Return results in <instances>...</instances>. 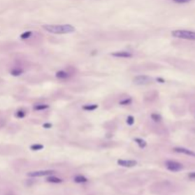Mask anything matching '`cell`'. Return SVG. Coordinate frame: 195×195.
Listing matches in <instances>:
<instances>
[{
    "label": "cell",
    "instance_id": "1",
    "mask_svg": "<svg viewBox=\"0 0 195 195\" xmlns=\"http://www.w3.org/2000/svg\"><path fill=\"white\" fill-rule=\"evenodd\" d=\"M43 29L45 31L55 34H71L75 31V28L71 25H44Z\"/></svg>",
    "mask_w": 195,
    "mask_h": 195
},
{
    "label": "cell",
    "instance_id": "2",
    "mask_svg": "<svg viewBox=\"0 0 195 195\" xmlns=\"http://www.w3.org/2000/svg\"><path fill=\"white\" fill-rule=\"evenodd\" d=\"M172 36L176 38L187 39V40H195V31H185V30H176L171 32Z\"/></svg>",
    "mask_w": 195,
    "mask_h": 195
},
{
    "label": "cell",
    "instance_id": "3",
    "mask_svg": "<svg viewBox=\"0 0 195 195\" xmlns=\"http://www.w3.org/2000/svg\"><path fill=\"white\" fill-rule=\"evenodd\" d=\"M166 168H167L168 171H173V172H177V171H180L183 169V165L178 163V162L176 161H172V160H168L166 162Z\"/></svg>",
    "mask_w": 195,
    "mask_h": 195
},
{
    "label": "cell",
    "instance_id": "4",
    "mask_svg": "<svg viewBox=\"0 0 195 195\" xmlns=\"http://www.w3.org/2000/svg\"><path fill=\"white\" fill-rule=\"evenodd\" d=\"M151 82V78L147 75H138L133 78V83L136 85H147Z\"/></svg>",
    "mask_w": 195,
    "mask_h": 195
},
{
    "label": "cell",
    "instance_id": "5",
    "mask_svg": "<svg viewBox=\"0 0 195 195\" xmlns=\"http://www.w3.org/2000/svg\"><path fill=\"white\" fill-rule=\"evenodd\" d=\"M53 173H55V171H38L29 172L28 176L29 177H43V176L52 175Z\"/></svg>",
    "mask_w": 195,
    "mask_h": 195
},
{
    "label": "cell",
    "instance_id": "6",
    "mask_svg": "<svg viewBox=\"0 0 195 195\" xmlns=\"http://www.w3.org/2000/svg\"><path fill=\"white\" fill-rule=\"evenodd\" d=\"M111 55L113 57H117V58H131L132 57V53L128 50H118V52H113Z\"/></svg>",
    "mask_w": 195,
    "mask_h": 195
},
{
    "label": "cell",
    "instance_id": "7",
    "mask_svg": "<svg viewBox=\"0 0 195 195\" xmlns=\"http://www.w3.org/2000/svg\"><path fill=\"white\" fill-rule=\"evenodd\" d=\"M117 164L124 168H132L137 165V162L135 160H118Z\"/></svg>",
    "mask_w": 195,
    "mask_h": 195
},
{
    "label": "cell",
    "instance_id": "8",
    "mask_svg": "<svg viewBox=\"0 0 195 195\" xmlns=\"http://www.w3.org/2000/svg\"><path fill=\"white\" fill-rule=\"evenodd\" d=\"M175 152H178V153H183V154H186V155H189V156H192V157H195V152L190 150H187V149H185V147H174Z\"/></svg>",
    "mask_w": 195,
    "mask_h": 195
},
{
    "label": "cell",
    "instance_id": "9",
    "mask_svg": "<svg viewBox=\"0 0 195 195\" xmlns=\"http://www.w3.org/2000/svg\"><path fill=\"white\" fill-rule=\"evenodd\" d=\"M55 76L59 79H67L70 77V73H68L67 71H59L56 73Z\"/></svg>",
    "mask_w": 195,
    "mask_h": 195
},
{
    "label": "cell",
    "instance_id": "10",
    "mask_svg": "<svg viewBox=\"0 0 195 195\" xmlns=\"http://www.w3.org/2000/svg\"><path fill=\"white\" fill-rule=\"evenodd\" d=\"M47 181L49 183H55V184H59L62 182V179L58 178V177L56 176H53V175H50L48 178H47Z\"/></svg>",
    "mask_w": 195,
    "mask_h": 195
},
{
    "label": "cell",
    "instance_id": "11",
    "mask_svg": "<svg viewBox=\"0 0 195 195\" xmlns=\"http://www.w3.org/2000/svg\"><path fill=\"white\" fill-rule=\"evenodd\" d=\"M49 109V105L47 104H35L34 106V110H44Z\"/></svg>",
    "mask_w": 195,
    "mask_h": 195
},
{
    "label": "cell",
    "instance_id": "12",
    "mask_svg": "<svg viewBox=\"0 0 195 195\" xmlns=\"http://www.w3.org/2000/svg\"><path fill=\"white\" fill-rule=\"evenodd\" d=\"M73 180H74V182L75 183H86V182H88V179L86 178L85 176H83V175H76L73 178Z\"/></svg>",
    "mask_w": 195,
    "mask_h": 195
},
{
    "label": "cell",
    "instance_id": "13",
    "mask_svg": "<svg viewBox=\"0 0 195 195\" xmlns=\"http://www.w3.org/2000/svg\"><path fill=\"white\" fill-rule=\"evenodd\" d=\"M134 142L141 147V149H144V147H146V146H147V142H146V141L143 140V139H141V138H135L134 139Z\"/></svg>",
    "mask_w": 195,
    "mask_h": 195
},
{
    "label": "cell",
    "instance_id": "14",
    "mask_svg": "<svg viewBox=\"0 0 195 195\" xmlns=\"http://www.w3.org/2000/svg\"><path fill=\"white\" fill-rule=\"evenodd\" d=\"M98 108V105L97 104H89V105H85L83 107V110H94Z\"/></svg>",
    "mask_w": 195,
    "mask_h": 195
},
{
    "label": "cell",
    "instance_id": "15",
    "mask_svg": "<svg viewBox=\"0 0 195 195\" xmlns=\"http://www.w3.org/2000/svg\"><path fill=\"white\" fill-rule=\"evenodd\" d=\"M22 73H23V70H21V68H15L10 71V74L13 75V76H19V75H21Z\"/></svg>",
    "mask_w": 195,
    "mask_h": 195
},
{
    "label": "cell",
    "instance_id": "16",
    "mask_svg": "<svg viewBox=\"0 0 195 195\" xmlns=\"http://www.w3.org/2000/svg\"><path fill=\"white\" fill-rule=\"evenodd\" d=\"M150 117L154 122H161L162 121V116L158 113H152L150 115Z\"/></svg>",
    "mask_w": 195,
    "mask_h": 195
},
{
    "label": "cell",
    "instance_id": "17",
    "mask_svg": "<svg viewBox=\"0 0 195 195\" xmlns=\"http://www.w3.org/2000/svg\"><path fill=\"white\" fill-rule=\"evenodd\" d=\"M43 147H44V146L40 145V144H34V145L31 146V150L36 151V150H41Z\"/></svg>",
    "mask_w": 195,
    "mask_h": 195
},
{
    "label": "cell",
    "instance_id": "18",
    "mask_svg": "<svg viewBox=\"0 0 195 195\" xmlns=\"http://www.w3.org/2000/svg\"><path fill=\"white\" fill-rule=\"evenodd\" d=\"M131 102H132L131 98H126L124 100L120 101V102H119V104L122 105V106H128V105H131Z\"/></svg>",
    "mask_w": 195,
    "mask_h": 195
},
{
    "label": "cell",
    "instance_id": "19",
    "mask_svg": "<svg viewBox=\"0 0 195 195\" xmlns=\"http://www.w3.org/2000/svg\"><path fill=\"white\" fill-rule=\"evenodd\" d=\"M31 36V31H25L20 35V38L21 39H28Z\"/></svg>",
    "mask_w": 195,
    "mask_h": 195
},
{
    "label": "cell",
    "instance_id": "20",
    "mask_svg": "<svg viewBox=\"0 0 195 195\" xmlns=\"http://www.w3.org/2000/svg\"><path fill=\"white\" fill-rule=\"evenodd\" d=\"M127 123H128V125H129V126H131V125L134 124V118H133V116H131V115L128 116V118H127Z\"/></svg>",
    "mask_w": 195,
    "mask_h": 195
},
{
    "label": "cell",
    "instance_id": "21",
    "mask_svg": "<svg viewBox=\"0 0 195 195\" xmlns=\"http://www.w3.org/2000/svg\"><path fill=\"white\" fill-rule=\"evenodd\" d=\"M25 115H26V113H25L24 110H18L16 113V116L18 117V118H23V117H25Z\"/></svg>",
    "mask_w": 195,
    "mask_h": 195
},
{
    "label": "cell",
    "instance_id": "22",
    "mask_svg": "<svg viewBox=\"0 0 195 195\" xmlns=\"http://www.w3.org/2000/svg\"><path fill=\"white\" fill-rule=\"evenodd\" d=\"M172 1L177 3V4H186V3L190 2L191 0H172Z\"/></svg>",
    "mask_w": 195,
    "mask_h": 195
},
{
    "label": "cell",
    "instance_id": "23",
    "mask_svg": "<svg viewBox=\"0 0 195 195\" xmlns=\"http://www.w3.org/2000/svg\"><path fill=\"white\" fill-rule=\"evenodd\" d=\"M52 124H50V123H45L44 125H43V128H45V129H50L52 128Z\"/></svg>",
    "mask_w": 195,
    "mask_h": 195
},
{
    "label": "cell",
    "instance_id": "24",
    "mask_svg": "<svg viewBox=\"0 0 195 195\" xmlns=\"http://www.w3.org/2000/svg\"><path fill=\"white\" fill-rule=\"evenodd\" d=\"M189 177L190 179H195V172H190L189 174Z\"/></svg>",
    "mask_w": 195,
    "mask_h": 195
},
{
    "label": "cell",
    "instance_id": "25",
    "mask_svg": "<svg viewBox=\"0 0 195 195\" xmlns=\"http://www.w3.org/2000/svg\"><path fill=\"white\" fill-rule=\"evenodd\" d=\"M157 81H159L160 83H164L165 81H164V79H162V78H157Z\"/></svg>",
    "mask_w": 195,
    "mask_h": 195
}]
</instances>
